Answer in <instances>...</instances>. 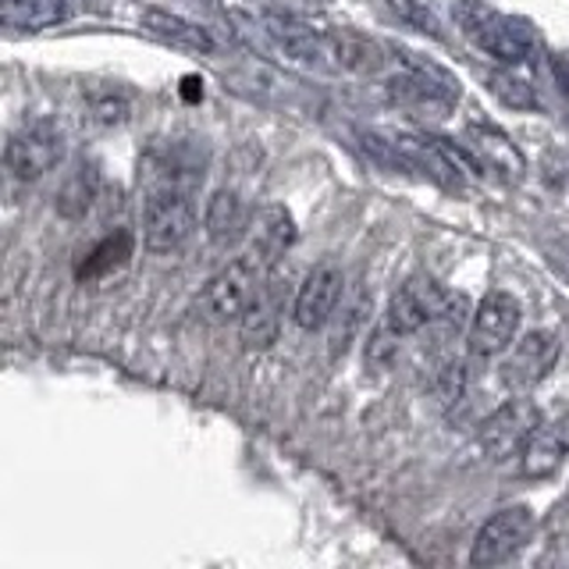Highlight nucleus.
<instances>
[{"mask_svg": "<svg viewBox=\"0 0 569 569\" xmlns=\"http://www.w3.org/2000/svg\"><path fill=\"white\" fill-rule=\"evenodd\" d=\"M556 360H559V338L545 328L527 331L520 342L512 346L509 360L502 363V373H498V378H502V385L512 391V396H523L527 388L541 385L548 378Z\"/></svg>", "mask_w": 569, "mask_h": 569, "instance_id": "10", "label": "nucleus"}, {"mask_svg": "<svg viewBox=\"0 0 569 569\" xmlns=\"http://www.w3.org/2000/svg\"><path fill=\"white\" fill-rule=\"evenodd\" d=\"M263 29L271 36V43L292 58L296 64H307V68H320V64H331V53H328V36H320L313 26H307L302 18L292 14H267L263 18Z\"/></svg>", "mask_w": 569, "mask_h": 569, "instance_id": "15", "label": "nucleus"}, {"mask_svg": "<svg viewBox=\"0 0 569 569\" xmlns=\"http://www.w3.org/2000/svg\"><path fill=\"white\" fill-rule=\"evenodd\" d=\"M399 342H402V338L381 320V325L373 328L370 342H367V363H370V367H388V363H391V356H396V349H399Z\"/></svg>", "mask_w": 569, "mask_h": 569, "instance_id": "27", "label": "nucleus"}, {"mask_svg": "<svg viewBox=\"0 0 569 569\" xmlns=\"http://www.w3.org/2000/svg\"><path fill=\"white\" fill-rule=\"evenodd\" d=\"M284 302H289V281L278 274H267L260 292L253 296V302L246 307V313L239 317V338L246 349H271L274 338L281 331V317H284Z\"/></svg>", "mask_w": 569, "mask_h": 569, "instance_id": "11", "label": "nucleus"}, {"mask_svg": "<svg viewBox=\"0 0 569 569\" xmlns=\"http://www.w3.org/2000/svg\"><path fill=\"white\" fill-rule=\"evenodd\" d=\"M566 459H569V409L533 431L530 445L520 456V467L527 477H551Z\"/></svg>", "mask_w": 569, "mask_h": 569, "instance_id": "16", "label": "nucleus"}, {"mask_svg": "<svg viewBox=\"0 0 569 569\" xmlns=\"http://www.w3.org/2000/svg\"><path fill=\"white\" fill-rule=\"evenodd\" d=\"M470 378H473V370H470L467 360H459V356H452V360H445V363L435 370V381H431L435 399H438L445 409L459 406L462 396H467V388H470Z\"/></svg>", "mask_w": 569, "mask_h": 569, "instance_id": "22", "label": "nucleus"}, {"mask_svg": "<svg viewBox=\"0 0 569 569\" xmlns=\"http://www.w3.org/2000/svg\"><path fill=\"white\" fill-rule=\"evenodd\" d=\"M445 302V289L427 274L409 278L406 284H399L396 296H391L388 310H385V325L396 331L399 338L417 335L427 325H435Z\"/></svg>", "mask_w": 569, "mask_h": 569, "instance_id": "9", "label": "nucleus"}, {"mask_svg": "<svg viewBox=\"0 0 569 569\" xmlns=\"http://www.w3.org/2000/svg\"><path fill=\"white\" fill-rule=\"evenodd\" d=\"M296 242V221L292 213L284 210L281 203L263 207L253 221H249V242L246 253L253 257L263 271H274L278 260L289 253V246Z\"/></svg>", "mask_w": 569, "mask_h": 569, "instance_id": "14", "label": "nucleus"}, {"mask_svg": "<svg viewBox=\"0 0 569 569\" xmlns=\"http://www.w3.org/2000/svg\"><path fill=\"white\" fill-rule=\"evenodd\" d=\"M267 274H271V271H263V267L249 253L236 257L224 267V271H218L207 281V289L200 292V313L207 320H213V325L239 320L249 302H253V296L260 292V284H263Z\"/></svg>", "mask_w": 569, "mask_h": 569, "instance_id": "4", "label": "nucleus"}, {"mask_svg": "<svg viewBox=\"0 0 569 569\" xmlns=\"http://www.w3.org/2000/svg\"><path fill=\"white\" fill-rule=\"evenodd\" d=\"M488 89L502 103L520 107V111H533V107H538V93H533V86L523 82L520 76H512V71H491Z\"/></svg>", "mask_w": 569, "mask_h": 569, "instance_id": "23", "label": "nucleus"}, {"mask_svg": "<svg viewBox=\"0 0 569 569\" xmlns=\"http://www.w3.org/2000/svg\"><path fill=\"white\" fill-rule=\"evenodd\" d=\"M342 292H346V278L338 267L320 263L302 278V284L292 296V320L302 331H320L335 317V310L342 307Z\"/></svg>", "mask_w": 569, "mask_h": 569, "instance_id": "8", "label": "nucleus"}, {"mask_svg": "<svg viewBox=\"0 0 569 569\" xmlns=\"http://www.w3.org/2000/svg\"><path fill=\"white\" fill-rule=\"evenodd\" d=\"M64 157V132L53 118H40L26 124L22 132H14L8 150H4V164L14 178L22 182H36L47 171L58 168V160Z\"/></svg>", "mask_w": 569, "mask_h": 569, "instance_id": "5", "label": "nucleus"}, {"mask_svg": "<svg viewBox=\"0 0 569 569\" xmlns=\"http://www.w3.org/2000/svg\"><path fill=\"white\" fill-rule=\"evenodd\" d=\"M520 302L509 292H488L477 302V310L470 317V331H467V349L470 356L480 360H491V356L506 352L512 346L516 331H520Z\"/></svg>", "mask_w": 569, "mask_h": 569, "instance_id": "7", "label": "nucleus"}, {"mask_svg": "<svg viewBox=\"0 0 569 569\" xmlns=\"http://www.w3.org/2000/svg\"><path fill=\"white\" fill-rule=\"evenodd\" d=\"M328 53H331V64L349 71V76H370V71H378L385 64L381 43H373L363 32H331Z\"/></svg>", "mask_w": 569, "mask_h": 569, "instance_id": "17", "label": "nucleus"}, {"mask_svg": "<svg viewBox=\"0 0 569 569\" xmlns=\"http://www.w3.org/2000/svg\"><path fill=\"white\" fill-rule=\"evenodd\" d=\"M462 150L477 160L480 174L491 171L498 178H506V182L523 174L520 147H516L502 129H495V124H488V121H470L467 129H462Z\"/></svg>", "mask_w": 569, "mask_h": 569, "instance_id": "13", "label": "nucleus"}, {"mask_svg": "<svg viewBox=\"0 0 569 569\" xmlns=\"http://www.w3.org/2000/svg\"><path fill=\"white\" fill-rule=\"evenodd\" d=\"M467 29L473 40L502 64H523L533 53V32L520 22V18L480 11V14L467 18Z\"/></svg>", "mask_w": 569, "mask_h": 569, "instance_id": "12", "label": "nucleus"}, {"mask_svg": "<svg viewBox=\"0 0 569 569\" xmlns=\"http://www.w3.org/2000/svg\"><path fill=\"white\" fill-rule=\"evenodd\" d=\"M93 189H97L93 171L79 168L76 174H71L61 189V196H58V207H61L64 218H79V213H86L89 203H93Z\"/></svg>", "mask_w": 569, "mask_h": 569, "instance_id": "24", "label": "nucleus"}, {"mask_svg": "<svg viewBox=\"0 0 569 569\" xmlns=\"http://www.w3.org/2000/svg\"><path fill=\"white\" fill-rule=\"evenodd\" d=\"M132 246H136V242H132V231H124V228L111 231V236H107L103 242H97V246H93V253H89V257L82 260L79 278L89 281V278H103V274L118 271V267L129 263Z\"/></svg>", "mask_w": 569, "mask_h": 569, "instance_id": "21", "label": "nucleus"}, {"mask_svg": "<svg viewBox=\"0 0 569 569\" xmlns=\"http://www.w3.org/2000/svg\"><path fill=\"white\" fill-rule=\"evenodd\" d=\"M196 231V203L189 189L160 186L150 192L147 210H142V242L150 253H174L186 246Z\"/></svg>", "mask_w": 569, "mask_h": 569, "instance_id": "3", "label": "nucleus"}, {"mask_svg": "<svg viewBox=\"0 0 569 569\" xmlns=\"http://www.w3.org/2000/svg\"><path fill=\"white\" fill-rule=\"evenodd\" d=\"M391 11H396L409 29H420V32H431V36H441V26L431 8H423L420 0H388Z\"/></svg>", "mask_w": 569, "mask_h": 569, "instance_id": "25", "label": "nucleus"}, {"mask_svg": "<svg viewBox=\"0 0 569 569\" xmlns=\"http://www.w3.org/2000/svg\"><path fill=\"white\" fill-rule=\"evenodd\" d=\"M207 231H210V239L213 242H228V239H236L242 236V231H249V213L242 207V200L236 192H213L210 196V203H207Z\"/></svg>", "mask_w": 569, "mask_h": 569, "instance_id": "20", "label": "nucleus"}, {"mask_svg": "<svg viewBox=\"0 0 569 569\" xmlns=\"http://www.w3.org/2000/svg\"><path fill=\"white\" fill-rule=\"evenodd\" d=\"M533 538V512L527 506H512L495 512L485 527L477 530L473 548H470V566L473 569H495L509 562L516 551H523Z\"/></svg>", "mask_w": 569, "mask_h": 569, "instance_id": "6", "label": "nucleus"}, {"mask_svg": "<svg viewBox=\"0 0 569 569\" xmlns=\"http://www.w3.org/2000/svg\"><path fill=\"white\" fill-rule=\"evenodd\" d=\"M142 26H147L153 36H160V40H171V43L186 47V50H196V53H210L213 50V36L203 26L189 22V18H182V14H171L164 8L142 11Z\"/></svg>", "mask_w": 569, "mask_h": 569, "instance_id": "18", "label": "nucleus"}, {"mask_svg": "<svg viewBox=\"0 0 569 569\" xmlns=\"http://www.w3.org/2000/svg\"><path fill=\"white\" fill-rule=\"evenodd\" d=\"M363 313H367V296L360 292L356 299H349V307L342 310V317H338V325H335V338H331L335 352H342L352 342V335H356V328H360Z\"/></svg>", "mask_w": 569, "mask_h": 569, "instance_id": "26", "label": "nucleus"}, {"mask_svg": "<svg viewBox=\"0 0 569 569\" xmlns=\"http://www.w3.org/2000/svg\"><path fill=\"white\" fill-rule=\"evenodd\" d=\"M68 0H0V22L14 29H47L68 18Z\"/></svg>", "mask_w": 569, "mask_h": 569, "instance_id": "19", "label": "nucleus"}, {"mask_svg": "<svg viewBox=\"0 0 569 569\" xmlns=\"http://www.w3.org/2000/svg\"><path fill=\"white\" fill-rule=\"evenodd\" d=\"M538 427H541V406L527 396H512L480 420L477 445L488 459L506 462L512 456H523Z\"/></svg>", "mask_w": 569, "mask_h": 569, "instance_id": "2", "label": "nucleus"}, {"mask_svg": "<svg viewBox=\"0 0 569 569\" xmlns=\"http://www.w3.org/2000/svg\"><path fill=\"white\" fill-rule=\"evenodd\" d=\"M409 58H413V53H409ZM413 61L417 64H409L406 76L388 82L391 103H396L399 111L413 114L417 121H431V118L452 114L456 97H459L456 79L445 68L423 61V58H413Z\"/></svg>", "mask_w": 569, "mask_h": 569, "instance_id": "1", "label": "nucleus"}]
</instances>
